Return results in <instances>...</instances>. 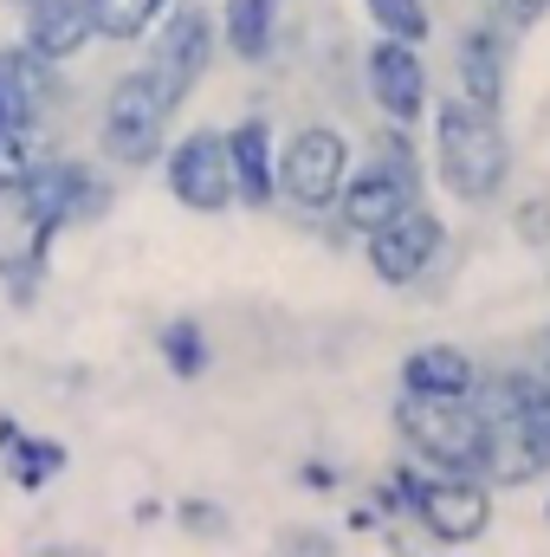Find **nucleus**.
<instances>
[{
    "instance_id": "nucleus-19",
    "label": "nucleus",
    "mask_w": 550,
    "mask_h": 557,
    "mask_svg": "<svg viewBox=\"0 0 550 557\" xmlns=\"http://www.w3.org/2000/svg\"><path fill=\"white\" fill-rule=\"evenodd\" d=\"M155 344H162V363H168L182 383H195V376L208 370V331H201L195 318H168Z\"/></svg>"
},
{
    "instance_id": "nucleus-18",
    "label": "nucleus",
    "mask_w": 550,
    "mask_h": 557,
    "mask_svg": "<svg viewBox=\"0 0 550 557\" xmlns=\"http://www.w3.org/2000/svg\"><path fill=\"white\" fill-rule=\"evenodd\" d=\"M85 7H91L98 39L130 46V39H149V26L162 20V7H168V0H85Z\"/></svg>"
},
{
    "instance_id": "nucleus-8",
    "label": "nucleus",
    "mask_w": 550,
    "mask_h": 557,
    "mask_svg": "<svg viewBox=\"0 0 550 557\" xmlns=\"http://www.w3.org/2000/svg\"><path fill=\"white\" fill-rule=\"evenodd\" d=\"M350 175V137L337 124H298L278 143V195L304 214H324Z\"/></svg>"
},
{
    "instance_id": "nucleus-1",
    "label": "nucleus",
    "mask_w": 550,
    "mask_h": 557,
    "mask_svg": "<svg viewBox=\"0 0 550 557\" xmlns=\"http://www.w3.org/2000/svg\"><path fill=\"white\" fill-rule=\"evenodd\" d=\"M434 175L453 201L486 208L512 182V137H505L499 111H486L460 91L440 98L434 104Z\"/></svg>"
},
{
    "instance_id": "nucleus-22",
    "label": "nucleus",
    "mask_w": 550,
    "mask_h": 557,
    "mask_svg": "<svg viewBox=\"0 0 550 557\" xmlns=\"http://www.w3.org/2000/svg\"><path fill=\"white\" fill-rule=\"evenodd\" d=\"M545 13H550V0H499V26H512V33H532Z\"/></svg>"
},
{
    "instance_id": "nucleus-9",
    "label": "nucleus",
    "mask_w": 550,
    "mask_h": 557,
    "mask_svg": "<svg viewBox=\"0 0 550 557\" xmlns=\"http://www.w3.org/2000/svg\"><path fill=\"white\" fill-rule=\"evenodd\" d=\"M363 253H370V273L396 292H409L434 273V260L447 253V221L427 208V201H409L402 214H389L383 227L363 234Z\"/></svg>"
},
{
    "instance_id": "nucleus-25",
    "label": "nucleus",
    "mask_w": 550,
    "mask_h": 557,
    "mask_svg": "<svg viewBox=\"0 0 550 557\" xmlns=\"http://www.w3.org/2000/svg\"><path fill=\"white\" fill-rule=\"evenodd\" d=\"M0 7H7V13H33L39 0H0Z\"/></svg>"
},
{
    "instance_id": "nucleus-11",
    "label": "nucleus",
    "mask_w": 550,
    "mask_h": 557,
    "mask_svg": "<svg viewBox=\"0 0 550 557\" xmlns=\"http://www.w3.org/2000/svg\"><path fill=\"white\" fill-rule=\"evenodd\" d=\"M363 78H370L376 111H383L389 124H402V131H414V124L427 117V104H434L421 46H409V39H389V33H383V39L363 52Z\"/></svg>"
},
{
    "instance_id": "nucleus-12",
    "label": "nucleus",
    "mask_w": 550,
    "mask_h": 557,
    "mask_svg": "<svg viewBox=\"0 0 550 557\" xmlns=\"http://www.w3.org/2000/svg\"><path fill=\"white\" fill-rule=\"evenodd\" d=\"M227 137V169H234V201L240 208H273L278 201V137L266 117H240Z\"/></svg>"
},
{
    "instance_id": "nucleus-15",
    "label": "nucleus",
    "mask_w": 550,
    "mask_h": 557,
    "mask_svg": "<svg viewBox=\"0 0 550 557\" xmlns=\"http://www.w3.org/2000/svg\"><path fill=\"white\" fill-rule=\"evenodd\" d=\"M402 389H421V396H473L479 389V363L460 344H421L414 357H402Z\"/></svg>"
},
{
    "instance_id": "nucleus-24",
    "label": "nucleus",
    "mask_w": 550,
    "mask_h": 557,
    "mask_svg": "<svg viewBox=\"0 0 550 557\" xmlns=\"http://www.w3.org/2000/svg\"><path fill=\"white\" fill-rule=\"evenodd\" d=\"M182 519H188V525H195V532H221V512H201V506H188V512H182Z\"/></svg>"
},
{
    "instance_id": "nucleus-23",
    "label": "nucleus",
    "mask_w": 550,
    "mask_h": 557,
    "mask_svg": "<svg viewBox=\"0 0 550 557\" xmlns=\"http://www.w3.org/2000/svg\"><path fill=\"white\" fill-rule=\"evenodd\" d=\"M518 227L545 247V240H550V208H545V201H538V208H525V214H518Z\"/></svg>"
},
{
    "instance_id": "nucleus-16",
    "label": "nucleus",
    "mask_w": 550,
    "mask_h": 557,
    "mask_svg": "<svg viewBox=\"0 0 550 557\" xmlns=\"http://www.w3.org/2000/svg\"><path fill=\"white\" fill-rule=\"evenodd\" d=\"M214 26H221V46L234 59L260 65V59H273V46H278V0H227Z\"/></svg>"
},
{
    "instance_id": "nucleus-13",
    "label": "nucleus",
    "mask_w": 550,
    "mask_h": 557,
    "mask_svg": "<svg viewBox=\"0 0 550 557\" xmlns=\"http://www.w3.org/2000/svg\"><path fill=\"white\" fill-rule=\"evenodd\" d=\"M20 26H26V52H39V59H52V65H72V59H85L91 52V39H98V26H91V7L85 0H39L33 13H20Z\"/></svg>"
},
{
    "instance_id": "nucleus-2",
    "label": "nucleus",
    "mask_w": 550,
    "mask_h": 557,
    "mask_svg": "<svg viewBox=\"0 0 550 557\" xmlns=\"http://www.w3.org/2000/svg\"><path fill=\"white\" fill-rule=\"evenodd\" d=\"M389 499L434 545H479L492 532V486L479 473H434L421 460H402L389 480Z\"/></svg>"
},
{
    "instance_id": "nucleus-17",
    "label": "nucleus",
    "mask_w": 550,
    "mask_h": 557,
    "mask_svg": "<svg viewBox=\"0 0 550 557\" xmlns=\"http://www.w3.org/2000/svg\"><path fill=\"white\" fill-rule=\"evenodd\" d=\"M104 214H111V175L65 156V227H91Z\"/></svg>"
},
{
    "instance_id": "nucleus-10",
    "label": "nucleus",
    "mask_w": 550,
    "mask_h": 557,
    "mask_svg": "<svg viewBox=\"0 0 550 557\" xmlns=\"http://www.w3.org/2000/svg\"><path fill=\"white\" fill-rule=\"evenodd\" d=\"M162 175L168 195L195 214H227L234 208V169H227V137L214 124L188 131V137L162 143Z\"/></svg>"
},
{
    "instance_id": "nucleus-7",
    "label": "nucleus",
    "mask_w": 550,
    "mask_h": 557,
    "mask_svg": "<svg viewBox=\"0 0 550 557\" xmlns=\"http://www.w3.org/2000/svg\"><path fill=\"white\" fill-rule=\"evenodd\" d=\"M473 473H479L492 493H499V486H538V480H550V403L486 416L479 467H473Z\"/></svg>"
},
{
    "instance_id": "nucleus-21",
    "label": "nucleus",
    "mask_w": 550,
    "mask_h": 557,
    "mask_svg": "<svg viewBox=\"0 0 550 557\" xmlns=\"http://www.w3.org/2000/svg\"><path fill=\"white\" fill-rule=\"evenodd\" d=\"M0 434L13 441V447H7V454H13V480H26V486H39V480H46V473H52V467L65 460V454H59L52 441H20L13 428H0Z\"/></svg>"
},
{
    "instance_id": "nucleus-14",
    "label": "nucleus",
    "mask_w": 550,
    "mask_h": 557,
    "mask_svg": "<svg viewBox=\"0 0 550 557\" xmlns=\"http://www.w3.org/2000/svg\"><path fill=\"white\" fill-rule=\"evenodd\" d=\"M453 65H460V98H473V104H486V111L505 104V33H499V20L466 26Z\"/></svg>"
},
{
    "instance_id": "nucleus-6",
    "label": "nucleus",
    "mask_w": 550,
    "mask_h": 557,
    "mask_svg": "<svg viewBox=\"0 0 550 557\" xmlns=\"http://www.w3.org/2000/svg\"><path fill=\"white\" fill-rule=\"evenodd\" d=\"M149 33H155L149 72H155V85L168 91V104L182 111V104L195 98V85L208 78L214 52H221V26H214V13H208L201 0H168Z\"/></svg>"
},
{
    "instance_id": "nucleus-4",
    "label": "nucleus",
    "mask_w": 550,
    "mask_h": 557,
    "mask_svg": "<svg viewBox=\"0 0 550 557\" xmlns=\"http://www.w3.org/2000/svg\"><path fill=\"white\" fill-rule=\"evenodd\" d=\"M409 201H421V156H414V143L402 124H389L383 131V149L363 162V169H350L343 175V188H337V221L350 227V234H370V227H383L389 214H402Z\"/></svg>"
},
{
    "instance_id": "nucleus-20",
    "label": "nucleus",
    "mask_w": 550,
    "mask_h": 557,
    "mask_svg": "<svg viewBox=\"0 0 550 557\" xmlns=\"http://www.w3.org/2000/svg\"><path fill=\"white\" fill-rule=\"evenodd\" d=\"M363 13H370V26H376V33H389V39H409V46H421V39L434 33V13H427V0H363Z\"/></svg>"
},
{
    "instance_id": "nucleus-5",
    "label": "nucleus",
    "mask_w": 550,
    "mask_h": 557,
    "mask_svg": "<svg viewBox=\"0 0 550 557\" xmlns=\"http://www.w3.org/2000/svg\"><path fill=\"white\" fill-rule=\"evenodd\" d=\"M168 117H175V104H168V91L155 85V72L137 65V72H124V78H111V98H104V156L111 162H124V169H149V162H162V143H168Z\"/></svg>"
},
{
    "instance_id": "nucleus-3",
    "label": "nucleus",
    "mask_w": 550,
    "mask_h": 557,
    "mask_svg": "<svg viewBox=\"0 0 550 557\" xmlns=\"http://www.w3.org/2000/svg\"><path fill=\"white\" fill-rule=\"evenodd\" d=\"M396 434L409 447V460L434 467V473H473L479 467V434L486 416L473 396H421L402 389L396 396Z\"/></svg>"
}]
</instances>
